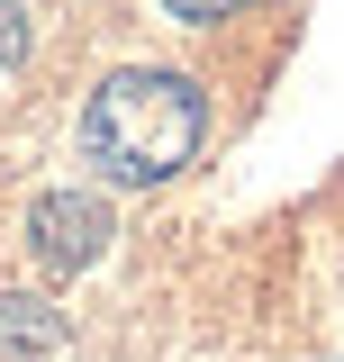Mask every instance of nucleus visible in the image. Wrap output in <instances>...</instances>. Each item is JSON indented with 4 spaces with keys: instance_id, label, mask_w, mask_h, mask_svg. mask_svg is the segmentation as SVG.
Returning a JSON list of instances; mask_svg holds the SVG:
<instances>
[{
    "instance_id": "3",
    "label": "nucleus",
    "mask_w": 344,
    "mask_h": 362,
    "mask_svg": "<svg viewBox=\"0 0 344 362\" xmlns=\"http://www.w3.org/2000/svg\"><path fill=\"white\" fill-rule=\"evenodd\" d=\"M28 54V18H18V0H0V73Z\"/></svg>"
},
{
    "instance_id": "2",
    "label": "nucleus",
    "mask_w": 344,
    "mask_h": 362,
    "mask_svg": "<svg viewBox=\"0 0 344 362\" xmlns=\"http://www.w3.org/2000/svg\"><path fill=\"white\" fill-rule=\"evenodd\" d=\"M100 235H109V209L91 190H45L37 209H28V245H37L45 272H82L100 254Z\"/></svg>"
},
{
    "instance_id": "4",
    "label": "nucleus",
    "mask_w": 344,
    "mask_h": 362,
    "mask_svg": "<svg viewBox=\"0 0 344 362\" xmlns=\"http://www.w3.org/2000/svg\"><path fill=\"white\" fill-rule=\"evenodd\" d=\"M172 18H190V28H209V18H236V9H245V0H164Z\"/></svg>"
},
{
    "instance_id": "1",
    "label": "nucleus",
    "mask_w": 344,
    "mask_h": 362,
    "mask_svg": "<svg viewBox=\"0 0 344 362\" xmlns=\"http://www.w3.org/2000/svg\"><path fill=\"white\" fill-rule=\"evenodd\" d=\"M209 136V100L190 73H164V64H136V73H109L82 109V163L118 190H145V181H172Z\"/></svg>"
}]
</instances>
